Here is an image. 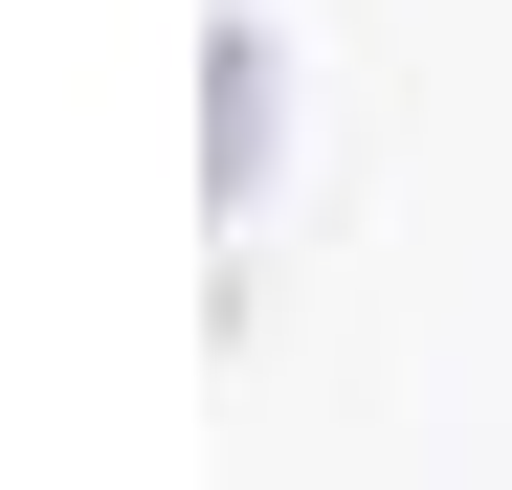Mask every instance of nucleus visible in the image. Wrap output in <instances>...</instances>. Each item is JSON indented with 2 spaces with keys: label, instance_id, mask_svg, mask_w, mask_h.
Segmentation results:
<instances>
[{
  "label": "nucleus",
  "instance_id": "f257e3e1",
  "mask_svg": "<svg viewBox=\"0 0 512 490\" xmlns=\"http://www.w3.org/2000/svg\"><path fill=\"white\" fill-rule=\"evenodd\" d=\"M268 134H290V45H268V0H223L201 23V223H268Z\"/></svg>",
  "mask_w": 512,
  "mask_h": 490
}]
</instances>
